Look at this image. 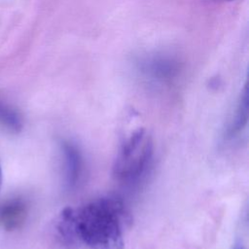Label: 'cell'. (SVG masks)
<instances>
[{
	"label": "cell",
	"mask_w": 249,
	"mask_h": 249,
	"mask_svg": "<svg viewBox=\"0 0 249 249\" xmlns=\"http://www.w3.org/2000/svg\"><path fill=\"white\" fill-rule=\"evenodd\" d=\"M67 214L73 248L91 249L124 240L125 212L124 204L117 198H97L78 209L67 207Z\"/></svg>",
	"instance_id": "6da1fadb"
},
{
	"label": "cell",
	"mask_w": 249,
	"mask_h": 249,
	"mask_svg": "<svg viewBox=\"0 0 249 249\" xmlns=\"http://www.w3.org/2000/svg\"><path fill=\"white\" fill-rule=\"evenodd\" d=\"M2 185V169H1V165H0V188Z\"/></svg>",
	"instance_id": "9c48e42d"
},
{
	"label": "cell",
	"mask_w": 249,
	"mask_h": 249,
	"mask_svg": "<svg viewBox=\"0 0 249 249\" xmlns=\"http://www.w3.org/2000/svg\"><path fill=\"white\" fill-rule=\"evenodd\" d=\"M139 68L150 81L167 83L178 74L179 65L174 58L168 55L154 54L143 58L139 63Z\"/></svg>",
	"instance_id": "3957f363"
},
{
	"label": "cell",
	"mask_w": 249,
	"mask_h": 249,
	"mask_svg": "<svg viewBox=\"0 0 249 249\" xmlns=\"http://www.w3.org/2000/svg\"><path fill=\"white\" fill-rule=\"evenodd\" d=\"M64 184L68 190L77 187L83 173V157L79 148L71 141L61 142Z\"/></svg>",
	"instance_id": "277c9868"
},
{
	"label": "cell",
	"mask_w": 249,
	"mask_h": 249,
	"mask_svg": "<svg viewBox=\"0 0 249 249\" xmlns=\"http://www.w3.org/2000/svg\"><path fill=\"white\" fill-rule=\"evenodd\" d=\"M0 122L8 124L14 130H18L21 127V123L17 113L2 104H0Z\"/></svg>",
	"instance_id": "52a82bcc"
},
{
	"label": "cell",
	"mask_w": 249,
	"mask_h": 249,
	"mask_svg": "<svg viewBox=\"0 0 249 249\" xmlns=\"http://www.w3.org/2000/svg\"><path fill=\"white\" fill-rule=\"evenodd\" d=\"M224 1H232V0H224Z\"/></svg>",
	"instance_id": "8fae6325"
},
{
	"label": "cell",
	"mask_w": 249,
	"mask_h": 249,
	"mask_svg": "<svg viewBox=\"0 0 249 249\" xmlns=\"http://www.w3.org/2000/svg\"><path fill=\"white\" fill-rule=\"evenodd\" d=\"M153 141L143 127L134 129L121 144L113 163V174L121 182L138 181L150 166Z\"/></svg>",
	"instance_id": "7a4b0ae2"
},
{
	"label": "cell",
	"mask_w": 249,
	"mask_h": 249,
	"mask_svg": "<svg viewBox=\"0 0 249 249\" xmlns=\"http://www.w3.org/2000/svg\"><path fill=\"white\" fill-rule=\"evenodd\" d=\"M25 216V204L20 200H15L3 208L0 214V220L6 229L13 230L18 228L24 221Z\"/></svg>",
	"instance_id": "8992f818"
},
{
	"label": "cell",
	"mask_w": 249,
	"mask_h": 249,
	"mask_svg": "<svg viewBox=\"0 0 249 249\" xmlns=\"http://www.w3.org/2000/svg\"><path fill=\"white\" fill-rule=\"evenodd\" d=\"M92 249H124V241L122 242H115V243H110L102 246H98Z\"/></svg>",
	"instance_id": "ba28073f"
},
{
	"label": "cell",
	"mask_w": 249,
	"mask_h": 249,
	"mask_svg": "<svg viewBox=\"0 0 249 249\" xmlns=\"http://www.w3.org/2000/svg\"><path fill=\"white\" fill-rule=\"evenodd\" d=\"M236 249H243L242 247H239V248H236Z\"/></svg>",
	"instance_id": "30bf717a"
},
{
	"label": "cell",
	"mask_w": 249,
	"mask_h": 249,
	"mask_svg": "<svg viewBox=\"0 0 249 249\" xmlns=\"http://www.w3.org/2000/svg\"><path fill=\"white\" fill-rule=\"evenodd\" d=\"M249 116V102H248V89L247 86L244 87L235 109L228 122L225 128V138L231 140L237 137L242 130L246 127Z\"/></svg>",
	"instance_id": "5b68a950"
}]
</instances>
